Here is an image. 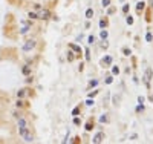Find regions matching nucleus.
Masks as SVG:
<instances>
[{
  "instance_id": "3",
  "label": "nucleus",
  "mask_w": 153,
  "mask_h": 144,
  "mask_svg": "<svg viewBox=\"0 0 153 144\" xmlns=\"http://www.w3.org/2000/svg\"><path fill=\"white\" fill-rule=\"evenodd\" d=\"M37 17H38L40 20H48L49 17H51V12H49L48 9H40L38 14H37Z\"/></svg>"
},
{
  "instance_id": "27",
  "label": "nucleus",
  "mask_w": 153,
  "mask_h": 144,
  "mask_svg": "<svg viewBox=\"0 0 153 144\" xmlns=\"http://www.w3.org/2000/svg\"><path fill=\"white\" fill-rule=\"evenodd\" d=\"M96 84H98V80H91V81H89V86H91V87H94Z\"/></svg>"
},
{
  "instance_id": "4",
  "label": "nucleus",
  "mask_w": 153,
  "mask_h": 144,
  "mask_svg": "<svg viewBox=\"0 0 153 144\" xmlns=\"http://www.w3.org/2000/svg\"><path fill=\"white\" fill-rule=\"evenodd\" d=\"M103 140H104V133L103 132H98L95 137H94V140H92V143H95V144H100V143H103Z\"/></svg>"
},
{
  "instance_id": "24",
  "label": "nucleus",
  "mask_w": 153,
  "mask_h": 144,
  "mask_svg": "<svg viewBox=\"0 0 153 144\" xmlns=\"http://www.w3.org/2000/svg\"><path fill=\"white\" fill-rule=\"evenodd\" d=\"M94 41H95V37H94V35H89V37H87V43H89V44H92Z\"/></svg>"
},
{
  "instance_id": "33",
  "label": "nucleus",
  "mask_w": 153,
  "mask_h": 144,
  "mask_svg": "<svg viewBox=\"0 0 153 144\" xmlns=\"http://www.w3.org/2000/svg\"><path fill=\"white\" fill-rule=\"evenodd\" d=\"M98 94V91H94V92H89V98H94L95 95Z\"/></svg>"
},
{
  "instance_id": "5",
  "label": "nucleus",
  "mask_w": 153,
  "mask_h": 144,
  "mask_svg": "<svg viewBox=\"0 0 153 144\" xmlns=\"http://www.w3.org/2000/svg\"><path fill=\"white\" fill-rule=\"evenodd\" d=\"M69 49H72L74 52H77V54H81V48H80L78 44H75V43H69Z\"/></svg>"
},
{
  "instance_id": "34",
  "label": "nucleus",
  "mask_w": 153,
  "mask_h": 144,
  "mask_svg": "<svg viewBox=\"0 0 153 144\" xmlns=\"http://www.w3.org/2000/svg\"><path fill=\"white\" fill-rule=\"evenodd\" d=\"M141 111H144V106H142V104H139V106L136 107V112H141Z\"/></svg>"
},
{
  "instance_id": "16",
  "label": "nucleus",
  "mask_w": 153,
  "mask_h": 144,
  "mask_svg": "<svg viewBox=\"0 0 153 144\" xmlns=\"http://www.w3.org/2000/svg\"><path fill=\"white\" fill-rule=\"evenodd\" d=\"M112 74H113V75H118V74H120V68H118V66H113V68H112Z\"/></svg>"
},
{
  "instance_id": "15",
  "label": "nucleus",
  "mask_w": 153,
  "mask_h": 144,
  "mask_svg": "<svg viewBox=\"0 0 153 144\" xmlns=\"http://www.w3.org/2000/svg\"><path fill=\"white\" fill-rule=\"evenodd\" d=\"M84 129H86L87 132H91V130L94 129V124H92V123H86V126H84Z\"/></svg>"
},
{
  "instance_id": "6",
  "label": "nucleus",
  "mask_w": 153,
  "mask_h": 144,
  "mask_svg": "<svg viewBox=\"0 0 153 144\" xmlns=\"http://www.w3.org/2000/svg\"><path fill=\"white\" fill-rule=\"evenodd\" d=\"M29 132V127L28 126H25V127H19V133H20V137H25L26 133Z\"/></svg>"
},
{
  "instance_id": "12",
  "label": "nucleus",
  "mask_w": 153,
  "mask_h": 144,
  "mask_svg": "<svg viewBox=\"0 0 153 144\" xmlns=\"http://www.w3.org/2000/svg\"><path fill=\"white\" fill-rule=\"evenodd\" d=\"M17 97H19V98H25L26 97V89H20V91H17Z\"/></svg>"
},
{
  "instance_id": "31",
  "label": "nucleus",
  "mask_w": 153,
  "mask_h": 144,
  "mask_svg": "<svg viewBox=\"0 0 153 144\" xmlns=\"http://www.w3.org/2000/svg\"><path fill=\"white\" fill-rule=\"evenodd\" d=\"M101 48H103V49H107V48H109V43L104 40V43H101Z\"/></svg>"
},
{
  "instance_id": "35",
  "label": "nucleus",
  "mask_w": 153,
  "mask_h": 144,
  "mask_svg": "<svg viewBox=\"0 0 153 144\" xmlns=\"http://www.w3.org/2000/svg\"><path fill=\"white\" fill-rule=\"evenodd\" d=\"M138 103H139V104L144 103V97H138Z\"/></svg>"
},
{
  "instance_id": "11",
  "label": "nucleus",
  "mask_w": 153,
  "mask_h": 144,
  "mask_svg": "<svg viewBox=\"0 0 153 144\" xmlns=\"http://www.w3.org/2000/svg\"><path fill=\"white\" fill-rule=\"evenodd\" d=\"M23 138H25V141H26V143H32V141H34V137H32V135H31L29 132L26 133V135H25Z\"/></svg>"
},
{
  "instance_id": "19",
  "label": "nucleus",
  "mask_w": 153,
  "mask_h": 144,
  "mask_svg": "<svg viewBox=\"0 0 153 144\" xmlns=\"http://www.w3.org/2000/svg\"><path fill=\"white\" fill-rule=\"evenodd\" d=\"M109 3H110V0H101V6L103 8H107V6H109Z\"/></svg>"
},
{
  "instance_id": "20",
  "label": "nucleus",
  "mask_w": 153,
  "mask_h": 144,
  "mask_svg": "<svg viewBox=\"0 0 153 144\" xmlns=\"http://www.w3.org/2000/svg\"><path fill=\"white\" fill-rule=\"evenodd\" d=\"M152 40H153V35H152V32H147V35H146V41H149V43H150Z\"/></svg>"
},
{
  "instance_id": "2",
  "label": "nucleus",
  "mask_w": 153,
  "mask_h": 144,
  "mask_svg": "<svg viewBox=\"0 0 153 144\" xmlns=\"http://www.w3.org/2000/svg\"><path fill=\"white\" fill-rule=\"evenodd\" d=\"M152 74H153V72H152V69H150V68H147V69H146V74H144V83H146V86H147V87H150Z\"/></svg>"
},
{
  "instance_id": "30",
  "label": "nucleus",
  "mask_w": 153,
  "mask_h": 144,
  "mask_svg": "<svg viewBox=\"0 0 153 144\" xmlns=\"http://www.w3.org/2000/svg\"><path fill=\"white\" fill-rule=\"evenodd\" d=\"M17 107H23V100H22V98L17 100Z\"/></svg>"
},
{
  "instance_id": "8",
  "label": "nucleus",
  "mask_w": 153,
  "mask_h": 144,
  "mask_svg": "<svg viewBox=\"0 0 153 144\" xmlns=\"http://www.w3.org/2000/svg\"><path fill=\"white\" fill-rule=\"evenodd\" d=\"M92 17H94V9H92V8H87V9H86V19L91 20Z\"/></svg>"
},
{
  "instance_id": "7",
  "label": "nucleus",
  "mask_w": 153,
  "mask_h": 144,
  "mask_svg": "<svg viewBox=\"0 0 153 144\" xmlns=\"http://www.w3.org/2000/svg\"><path fill=\"white\" fill-rule=\"evenodd\" d=\"M22 72H23V75L28 77V75L31 74V66H29V65H25V66H23V69H22Z\"/></svg>"
},
{
  "instance_id": "25",
  "label": "nucleus",
  "mask_w": 153,
  "mask_h": 144,
  "mask_svg": "<svg viewBox=\"0 0 153 144\" xmlns=\"http://www.w3.org/2000/svg\"><path fill=\"white\" fill-rule=\"evenodd\" d=\"M123 54H124V55H127V57H129L130 54H132V51H130V49H127V48H124V49H123Z\"/></svg>"
},
{
  "instance_id": "39",
  "label": "nucleus",
  "mask_w": 153,
  "mask_h": 144,
  "mask_svg": "<svg viewBox=\"0 0 153 144\" xmlns=\"http://www.w3.org/2000/svg\"><path fill=\"white\" fill-rule=\"evenodd\" d=\"M150 101L153 103V95H150Z\"/></svg>"
},
{
  "instance_id": "29",
  "label": "nucleus",
  "mask_w": 153,
  "mask_h": 144,
  "mask_svg": "<svg viewBox=\"0 0 153 144\" xmlns=\"http://www.w3.org/2000/svg\"><path fill=\"white\" fill-rule=\"evenodd\" d=\"M80 123H81V120H80L78 116H74V124H75V126H78Z\"/></svg>"
},
{
  "instance_id": "32",
  "label": "nucleus",
  "mask_w": 153,
  "mask_h": 144,
  "mask_svg": "<svg viewBox=\"0 0 153 144\" xmlns=\"http://www.w3.org/2000/svg\"><path fill=\"white\" fill-rule=\"evenodd\" d=\"M112 81H113L112 77H107V78H106V83H107V84H112Z\"/></svg>"
},
{
  "instance_id": "13",
  "label": "nucleus",
  "mask_w": 153,
  "mask_h": 144,
  "mask_svg": "<svg viewBox=\"0 0 153 144\" xmlns=\"http://www.w3.org/2000/svg\"><path fill=\"white\" fill-rule=\"evenodd\" d=\"M100 123H109V115H107V113L101 115L100 116Z\"/></svg>"
},
{
  "instance_id": "22",
  "label": "nucleus",
  "mask_w": 153,
  "mask_h": 144,
  "mask_svg": "<svg viewBox=\"0 0 153 144\" xmlns=\"http://www.w3.org/2000/svg\"><path fill=\"white\" fill-rule=\"evenodd\" d=\"M125 22H127V25H133V19H132V15H127V17H125Z\"/></svg>"
},
{
  "instance_id": "36",
  "label": "nucleus",
  "mask_w": 153,
  "mask_h": 144,
  "mask_svg": "<svg viewBox=\"0 0 153 144\" xmlns=\"http://www.w3.org/2000/svg\"><path fill=\"white\" fill-rule=\"evenodd\" d=\"M89 54H91V52H89V51H86V60H87V61L91 60V55H89Z\"/></svg>"
},
{
  "instance_id": "26",
  "label": "nucleus",
  "mask_w": 153,
  "mask_h": 144,
  "mask_svg": "<svg viewBox=\"0 0 153 144\" xmlns=\"http://www.w3.org/2000/svg\"><path fill=\"white\" fill-rule=\"evenodd\" d=\"M86 106H94V98H87V100H86Z\"/></svg>"
},
{
  "instance_id": "23",
  "label": "nucleus",
  "mask_w": 153,
  "mask_h": 144,
  "mask_svg": "<svg viewBox=\"0 0 153 144\" xmlns=\"http://www.w3.org/2000/svg\"><path fill=\"white\" fill-rule=\"evenodd\" d=\"M74 58H75L74 57V52H67V60L69 61H74Z\"/></svg>"
},
{
  "instance_id": "37",
  "label": "nucleus",
  "mask_w": 153,
  "mask_h": 144,
  "mask_svg": "<svg viewBox=\"0 0 153 144\" xmlns=\"http://www.w3.org/2000/svg\"><path fill=\"white\" fill-rule=\"evenodd\" d=\"M34 6H35V9H38V11H40V9H41V6H40V3H35V5H34Z\"/></svg>"
},
{
  "instance_id": "9",
  "label": "nucleus",
  "mask_w": 153,
  "mask_h": 144,
  "mask_svg": "<svg viewBox=\"0 0 153 144\" xmlns=\"http://www.w3.org/2000/svg\"><path fill=\"white\" fill-rule=\"evenodd\" d=\"M103 65L110 66V65H112V57H110V55H106V57L103 58Z\"/></svg>"
},
{
  "instance_id": "14",
  "label": "nucleus",
  "mask_w": 153,
  "mask_h": 144,
  "mask_svg": "<svg viewBox=\"0 0 153 144\" xmlns=\"http://www.w3.org/2000/svg\"><path fill=\"white\" fill-rule=\"evenodd\" d=\"M100 37H101L103 40H106L107 37H109V32H107L106 29H101V32H100Z\"/></svg>"
},
{
  "instance_id": "21",
  "label": "nucleus",
  "mask_w": 153,
  "mask_h": 144,
  "mask_svg": "<svg viewBox=\"0 0 153 144\" xmlns=\"http://www.w3.org/2000/svg\"><path fill=\"white\" fill-rule=\"evenodd\" d=\"M106 25H107V22H106L104 19H101V20H100V28H101V29H104V28H106Z\"/></svg>"
},
{
  "instance_id": "10",
  "label": "nucleus",
  "mask_w": 153,
  "mask_h": 144,
  "mask_svg": "<svg viewBox=\"0 0 153 144\" xmlns=\"http://www.w3.org/2000/svg\"><path fill=\"white\" fill-rule=\"evenodd\" d=\"M144 8H146V3H144V2H138V3H136V11H138V12H141Z\"/></svg>"
},
{
  "instance_id": "38",
  "label": "nucleus",
  "mask_w": 153,
  "mask_h": 144,
  "mask_svg": "<svg viewBox=\"0 0 153 144\" xmlns=\"http://www.w3.org/2000/svg\"><path fill=\"white\" fill-rule=\"evenodd\" d=\"M113 12H115V8H110V9L107 11V14H113Z\"/></svg>"
},
{
  "instance_id": "28",
  "label": "nucleus",
  "mask_w": 153,
  "mask_h": 144,
  "mask_svg": "<svg viewBox=\"0 0 153 144\" xmlns=\"http://www.w3.org/2000/svg\"><path fill=\"white\" fill-rule=\"evenodd\" d=\"M78 113H80V107H75V109L72 111V115H74V116H78Z\"/></svg>"
},
{
  "instance_id": "17",
  "label": "nucleus",
  "mask_w": 153,
  "mask_h": 144,
  "mask_svg": "<svg viewBox=\"0 0 153 144\" xmlns=\"http://www.w3.org/2000/svg\"><path fill=\"white\" fill-rule=\"evenodd\" d=\"M28 17H29L31 20H35V19H38V17H37V12H29V14H28Z\"/></svg>"
},
{
  "instance_id": "18",
  "label": "nucleus",
  "mask_w": 153,
  "mask_h": 144,
  "mask_svg": "<svg viewBox=\"0 0 153 144\" xmlns=\"http://www.w3.org/2000/svg\"><path fill=\"white\" fill-rule=\"evenodd\" d=\"M129 11H130V5H124V6H123V12L127 14Z\"/></svg>"
},
{
  "instance_id": "1",
  "label": "nucleus",
  "mask_w": 153,
  "mask_h": 144,
  "mask_svg": "<svg viewBox=\"0 0 153 144\" xmlns=\"http://www.w3.org/2000/svg\"><path fill=\"white\" fill-rule=\"evenodd\" d=\"M35 48V40L34 39H31V40H28V41H26L25 44H23V52H29L31 49H34Z\"/></svg>"
}]
</instances>
